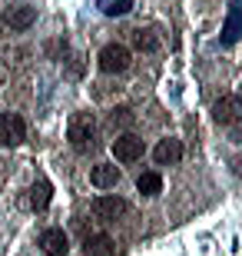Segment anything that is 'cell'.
<instances>
[{
	"mask_svg": "<svg viewBox=\"0 0 242 256\" xmlns=\"http://www.w3.org/2000/svg\"><path fill=\"white\" fill-rule=\"evenodd\" d=\"M27 136V124L17 114H0V146H17Z\"/></svg>",
	"mask_w": 242,
	"mask_h": 256,
	"instance_id": "cell-6",
	"label": "cell"
},
{
	"mask_svg": "<svg viewBox=\"0 0 242 256\" xmlns=\"http://www.w3.org/2000/svg\"><path fill=\"white\" fill-rule=\"evenodd\" d=\"M33 20H37V10L33 7H10L7 14H3V24H7L10 30H30Z\"/></svg>",
	"mask_w": 242,
	"mask_h": 256,
	"instance_id": "cell-10",
	"label": "cell"
},
{
	"mask_svg": "<svg viewBox=\"0 0 242 256\" xmlns=\"http://www.w3.org/2000/svg\"><path fill=\"white\" fill-rule=\"evenodd\" d=\"M239 37H242V0H233L229 24L223 27V44H236Z\"/></svg>",
	"mask_w": 242,
	"mask_h": 256,
	"instance_id": "cell-12",
	"label": "cell"
},
{
	"mask_svg": "<svg viewBox=\"0 0 242 256\" xmlns=\"http://www.w3.org/2000/svg\"><path fill=\"white\" fill-rule=\"evenodd\" d=\"M66 140L76 153H90L96 146V120L93 114H73L66 124Z\"/></svg>",
	"mask_w": 242,
	"mask_h": 256,
	"instance_id": "cell-1",
	"label": "cell"
},
{
	"mask_svg": "<svg viewBox=\"0 0 242 256\" xmlns=\"http://www.w3.org/2000/svg\"><path fill=\"white\" fill-rule=\"evenodd\" d=\"M83 253L86 256H116V240L106 236V233H93V236H86Z\"/></svg>",
	"mask_w": 242,
	"mask_h": 256,
	"instance_id": "cell-11",
	"label": "cell"
},
{
	"mask_svg": "<svg viewBox=\"0 0 242 256\" xmlns=\"http://www.w3.org/2000/svg\"><path fill=\"white\" fill-rule=\"evenodd\" d=\"M100 70L103 74H123V70H130V47L106 44V47L100 50Z\"/></svg>",
	"mask_w": 242,
	"mask_h": 256,
	"instance_id": "cell-2",
	"label": "cell"
},
{
	"mask_svg": "<svg viewBox=\"0 0 242 256\" xmlns=\"http://www.w3.org/2000/svg\"><path fill=\"white\" fill-rule=\"evenodd\" d=\"M90 210H93L96 220H103V223H113V220H120L123 213L130 210V203H126L123 196H96Z\"/></svg>",
	"mask_w": 242,
	"mask_h": 256,
	"instance_id": "cell-5",
	"label": "cell"
},
{
	"mask_svg": "<svg viewBox=\"0 0 242 256\" xmlns=\"http://www.w3.org/2000/svg\"><path fill=\"white\" fill-rule=\"evenodd\" d=\"M90 183H93L96 190H113V186L120 183V166H113V163H96L93 170H90Z\"/></svg>",
	"mask_w": 242,
	"mask_h": 256,
	"instance_id": "cell-9",
	"label": "cell"
},
{
	"mask_svg": "<svg viewBox=\"0 0 242 256\" xmlns=\"http://www.w3.org/2000/svg\"><path fill=\"white\" fill-rule=\"evenodd\" d=\"M153 160H156L159 166H173V163H179V160H183V143L173 140V136L159 140L156 150H153Z\"/></svg>",
	"mask_w": 242,
	"mask_h": 256,
	"instance_id": "cell-7",
	"label": "cell"
},
{
	"mask_svg": "<svg viewBox=\"0 0 242 256\" xmlns=\"http://www.w3.org/2000/svg\"><path fill=\"white\" fill-rule=\"evenodd\" d=\"M143 150H146V146H143V140L136 133H123V136L113 140V156L120 163H136L143 156Z\"/></svg>",
	"mask_w": 242,
	"mask_h": 256,
	"instance_id": "cell-4",
	"label": "cell"
},
{
	"mask_svg": "<svg viewBox=\"0 0 242 256\" xmlns=\"http://www.w3.org/2000/svg\"><path fill=\"white\" fill-rule=\"evenodd\" d=\"M40 250L47 256H66L70 240H66L63 230H43V233H40Z\"/></svg>",
	"mask_w": 242,
	"mask_h": 256,
	"instance_id": "cell-8",
	"label": "cell"
},
{
	"mask_svg": "<svg viewBox=\"0 0 242 256\" xmlns=\"http://www.w3.org/2000/svg\"><path fill=\"white\" fill-rule=\"evenodd\" d=\"M110 124H113V126H130V124H133V110H126V106H120V110H113Z\"/></svg>",
	"mask_w": 242,
	"mask_h": 256,
	"instance_id": "cell-17",
	"label": "cell"
},
{
	"mask_svg": "<svg viewBox=\"0 0 242 256\" xmlns=\"http://www.w3.org/2000/svg\"><path fill=\"white\" fill-rule=\"evenodd\" d=\"M50 196H53V186H50L47 180H40L30 186V196H27V206L37 210V213H43V210L50 206Z\"/></svg>",
	"mask_w": 242,
	"mask_h": 256,
	"instance_id": "cell-13",
	"label": "cell"
},
{
	"mask_svg": "<svg viewBox=\"0 0 242 256\" xmlns=\"http://www.w3.org/2000/svg\"><path fill=\"white\" fill-rule=\"evenodd\" d=\"M133 47L136 50H156L159 47V40H156V34L153 30H133Z\"/></svg>",
	"mask_w": 242,
	"mask_h": 256,
	"instance_id": "cell-15",
	"label": "cell"
},
{
	"mask_svg": "<svg viewBox=\"0 0 242 256\" xmlns=\"http://www.w3.org/2000/svg\"><path fill=\"white\" fill-rule=\"evenodd\" d=\"M136 190L143 196H156V193H163V176L159 173H143L140 180H136Z\"/></svg>",
	"mask_w": 242,
	"mask_h": 256,
	"instance_id": "cell-14",
	"label": "cell"
},
{
	"mask_svg": "<svg viewBox=\"0 0 242 256\" xmlns=\"http://www.w3.org/2000/svg\"><path fill=\"white\" fill-rule=\"evenodd\" d=\"M213 116H216V124H223V126L239 124V120H242V96L239 94H226L223 100H216Z\"/></svg>",
	"mask_w": 242,
	"mask_h": 256,
	"instance_id": "cell-3",
	"label": "cell"
},
{
	"mask_svg": "<svg viewBox=\"0 0 242 256\" xmlns=\"http://www.w3.org/2000/svg\"><path fill=\"white\" fill-rule=\"evenodd\" d=\"M133 10V0H103V14L106 17H123Z\"/></svg>",
	"mask_w": 242,
	"mask_h": 256,
	"instance_id": "cell-16",
	"label": "cell"
}]
</instances>
